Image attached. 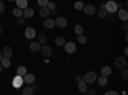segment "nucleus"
I'll return each mask as SVG.
<instances>
[{"mask_svg": "<svg viewBox=\"0 0 128 95\" xmlns=\"http://www.w3.org/2000/svg\"><path fill=\"white\" fill-rule=\"evenodd\" d=\"M24 36H26V39H34L35 36H36V31H35V28L34 27H27L26 30H24Z\"/></svg>", "mask_w": 128, "mask_h": 95, "instance_id": "11", "label": "nucleus"}, {"mask_svg": "<svg viewBox=\"0 0 128 95\" xmlns=\"http://www.w3.org/2000/svg\"><path fill=\"white\" fill-rule=\"evenodd\" d=\"M54 26H55L54 19H50V18L45 19V22H44V27H45V28H52Z\"/></svg>", "mask_w": 128, "mask_h": 95, "instance_id": "19", "label": "nucleus"}, {"mask_svg": "<svg viewBox=\"0 0 128 95\" xmlns=\"http://www.w3.org/2000/svg\"><path fill=\"white\" fill-rule=\"evenodd\" d=\"M16 4H17V7L20 8V9H24V8L28 7V5H27V0H16Z\"/></svg>", "mask_w": 128, "mask_h": 95, "instance_id": "20", "label": "nucleus"}, {"mask_svg": "<svg viewBox=\"0 0 128 95\" xmlns=\"http://www.w3.org/2000/svg\"><path fill=\"white\" fill-rule=\"evenodd\" d=\"M120 76L123 80H127L128 78V71H127V67L126 68H122V73H120Z\"/></svg>", "mask_w": 128, "mask_h": 95, "instance_id": "31", "label": "nucleus"}, {"mask_svg": "<svg viewBox=\"0 0 128 95\" xmlns=\"http://www.w3.org/2000/svg\"><path fill=\"white\" fill-rule=\"evenodd\" d=\"M17 25L20 26V27H23V26L26 25V18H24V17H19L18 21H17Z\"/></svg>", "mask_w": 128, "mask_h": 95, "instance_id": "30", "label": "nucleus"}, {"mask_svg": "<svg viewBox=\"0 0 128 95\" xmlns=\"http://www.w3.org/2000/svg\"><path fill=\"white\" fill-rule=\"evenodd\" d=\"M46 7H48L50 10H52V9H55V3H54V2H49Z\"/></svg>", "mask_w": 128, "mask_h": 95, "instance_id": "35", "label": "nucleus"}, {"mask_svg": "<svg viewBox=\"0 0 128 95\" xmlns=\"http://www.w3.org/2000/svg\"><path fill=\"white\" fill-rule=\"evenodd\" d=\"M76 80H77V83H78V90H80V92H83V94H84V91L87 90V82L83 80V76H77Z\"/></svg>", "mask_w": 128, "mask_h": 95, "instance_id": "2", "label": "nucleus"}, {"mask_svg": "<svg viewBox=\"0 0 128 95\" xmlns=\"http://www.w3.org/2000/svg\"><path fill=\"white\" fill-rule=\"evenodd\" d=\"M112 68H110V66H105V67H102L101 68V75L102 76H106V77H108V76H110L112 75Z\"/></svg>", "mask_w": 128, "mask_h": 95, "instance_id": "16", "label": "nucleus"}, {"mask_svg": "<svg viewBox=\"0 0 128 95\" xmlns=\"http://www.w3.org/2000/svg\"><path fill=\"white\" fill-rule=\"evenodd\" d=\"M22 12H23V9H20V8H16V9H13V16L16 17V18H19V17H22Z\"/></svg>", "mask_w": 128, "mask_h": 95, "instance_id": "26", "label": "nucleus"}, {"mask_svg": "<svg viewBox=\"0 0 128 95\" xmlns=\"http://www.w3.org/2000/svg\"><path fill=\"white\" fill-rule=\"evenodd\" d=\"M2 71H3V67H2V64H0V73H2Z\"/></svg>", "mask_w": 128, "mask_h": 95, "instance_id": "42", "label": "nucleus"}, {"mask_svg": "<svg viewBox=\"0 0 128 95\" xmlns=\"http://www.w3.org/2000/svg\"><path fill=\"white\" fill-rule=\"evenodd\" d=\"M46 41H48V37L45 34H38V37H37V43H40V45H44L46 44Z\"/></svg>", "mask_w": 128, "mask_h": 95, "instance_id": "18", "label": "nucleus"}, {"mask_svg": "<svg viewBox=\"0 0 128 95\" xmlns=\"http://www.w3.org/2000/svg\"><path fill=\"white\" fill-rule=\"evenodd\" d=\"M48 3H49V0H38V2H37V4L40 7H46Z\"/></svg>", "mask_w": 128, "mask_h": 95, "instance_id": "33", "label": "nucleus"}, {"mask_svg": "<svg viewBox=\"0 0 128 95\" xmlns=\"http://www.w3.org/2000/svg\"><path fill=\"white\" fill-rule=\"evenodd\" d=\"M22 92H23V95H32V94H34V90H32L31 86H26Z\"/></svg>", "mask_w": 128, "mask_h": 95, "instance_id": "29", "label": "nucleus"}, {"mask_svg": "<svg viewBox=\"0 0 128 95\" xmlns=\"http://www.w3.org/2000/svg\"><path fill=\"white\" fill-rule=\"evenodd\" d=\"M4 12H5V5H4V3L2 2V0H0V14L4 13Z\"/></svg>", "mask_w": 128, "mask_h": 95, "instance_id": "36", "label": "nucleus"}, {"mask_svg": "<svg viewBox=\"0 0 128 95\" xmlns=\"http://www.w3.org/2000/svg\"><path fill=\"white\" fill-rule=\"evenodd\" d=\"M74 34H76V35L83 34V27L81 25H76V27H74Z\"/></svg>", "mask_w": 128, "mask_h": 95, "instance_id": "28", "label": "nucleus"}, {"mask_svg": "<svg viewBox=\"0 0 128 95\" xmlns=\"http://www.w3.org/2000/svg\"><path fill=\"white\" fill-rule=\"evenodd\" d=\"M98 81H99V85L100 86H106V85H108V77H106V76H102L101 75Z\"/></svg>", "mask_w": 128, "mask_h": 95, "instance_id": "23", "label": "nucleus"}, {"mask_svg": "<svg viewBox=\"0 0 128 95\" xmlns=\"http://www.w3.org/2000/svg\"><path fill=\"white\" fill-rule=\"evenodd\" d=\"M3 31H4V28H3V26H0V35L3 34Z\"/></svg>", "mask_w": 128, "mask_h": 95, "instance_id": "40", "label": "nucleus"}, {"mask_svg": "<svg viewBox=\"0 0 128 95\" xmlns=\"http://www.w3.org/2000/svg\"><path fill=\"white\" fill-rule=\"evenodd\" d=\"M31 85H32L31 87H32V90H34V92L38 91V86H37V85H35V82H34V83H31Z\"/></svg>", "mask_w": 128, "mask_h": 95, "instance_id": "38", "label": "nucleus"}, {"mask_svg": "<svg viewBox=\"0 0 128 95\" xmlns=\"http://www.w3.org/2000/svg\"><path fill=\"white\" fill-rule=\"evenodd\" d=\"M0 64H2V67L3 68H9L10 67V58H5V57H3V59H2V62H0Z\"/></svg>", "mask_w": 128, "mask_h": 95, "instance_id": "17", "label": "nucleus"}, {"mask_svg": "<svg viewBox=\"0 0 128 95\" xmlns=\"http://www.w3.org/2000/svg\"><path fill=\"white\" fill-rule=\"evenodd\" d=\"M34 14H35V10L32 9V8H24L23 9V12H22V17H24L26 19H28V18H32L34 17Z\"/></svg>", "mask_w": 128, "mask_h": 95, "instance_id": "12", "label": "nucleus"}, {"mask_svg": "<svg viewBox=\"0 0 128 95\" xmlns=\"http://www.w3.org/2000/svg\"><path fill=\"white\" fill-rule=\"evenodd\" d=\"M54 23H55V26H58V27H60V28H64V27L68 25V21L64 18V17H58V18L54 21Z\"/></svg>", "mask_w": 128, "mask_h": 95, "instance_id": "10", "label": "nucleus"}, {"mask_svg": "<svg viewBox=\"0 0 128 95\" xmlns=\"http://www.w3.org/2000/svg\"><path fill=\"white\" fill-rule=\"evenodd\" d=\"M122 28H123L124 31H127V30H128V23H127V21H123V25H122Z\"/></svg>", "mask_w": 128, "mask_h": 95, "instance_id": "39", "label": "nucleus"}, {"mask_svg": "<svg viewBox=\"0 0 128 95\" xmlns=\"http://www.w3.org/2000/svg\"><path fill=\"white\" fill-rule=\"evenodd\" d=\"M83 12H84V14H87V16H95L96 14V12H98V10H96V8L94 7V5H90V4H87V5H83Z\"/></svg>", "mask_w": 128, "mask_h": 95, "instance_id": "5", "label": "nucleus"}, {"mask_svg": "<svg viewBox=\"0 0 128 95\" xmlns=\"http://www.w3.org/2000/svg\"><path fill=\"white\" fill-rule=\"evenodd\" d=\"M66 43H67L66 39L62 37V36H58L55 39V45H58V46H64V44H66Z\"/></svg>", "mask_w": 128, "mask_h": 95, "instance_id": "22", "label": "nucleus"}, {"mask_svg": "<svg viewBox=\"0 0 128 95\" xmlns=\"http://www.w3.org/2000/svg\"><path fill=\"white\" fill-rule=\"evenodd\" d=\"M74 8H76L77 10H81L83 8V3L82 2H76V3H74Z\"/></svg>", "mask_w": 128, "mask_h": 95, "instance_id": "32", "label": "nucleus"}, {"mask_svg": "<svg viewBox=\"0 0 128 95\" xmlns=\"http://www.w3.org/2000/svg\"><path fill=\"white\" fill-rule=\"evenodd\" d=\"M50 14H51V13H50V9H49L48 7H41V9H40V16H41L42 18H48Z\"/></svg>", "mask_w": 128, "mask_h": 95, "instance_id": "14", "label": "nucleus"}, {"mask_svg": "<svg viewBox=\"0 0 128 95\" xmlns=\"http://www.w3.org/2000/svg\"><path fill=\"white\" fill-rule=\"evenodd\" d=\"M40 48H41V46H40V43H37V41L30 44V50H31V51H38Z\"/></svg>", "mask_w": 128, "mask_h": 95, "instance_id": "21", "label": "nucleus"}, {"mask_svg": "<svg viewBox=\"0 0 128 95\" xmlns=\"http://www.w3.org/2000/svg\"><path fill=\"white\" fill-rule=\"evenodd\" d=\"M8 2H16V0H8Z\"/></svg>", "mask_w": 128, "mask_h": 95, "instance_id": "44", "label": "nucleus"}, {"mask_svg": "<svg viewBox=\"0 0 128 95\" xmlns=\"http://www.w3.org/2000/svg\"><path fill=\"white\" fill-rule=\"evenodd\" d=\"M64 49H66V51L68 53V54H73V53H76L77 46H76V44H74V43L69 41V43H66V44H64Z\"/></svg>", "mask_w": 128, "mask_h": 95, "instance_id": "7", "label": "nucleus"}, {"mask_svg": "<svg viewBox=\"0 0 128 95\" xmlns=\"http://www.w3.org/2000/svg\"><path fill=\"white\" fill-rule=\"evenodd\" d=\"M22 77H23V82L27 83V85H31V83H34V82L36 81L35 75H32V73H28V72L26 73V75H23Z\"/></svg>", "mask_w": 128, "mask_h": 95, "instance_id": "8", "label": "nucleus"}, {"mask_svg": "<svg viewBox=\"0 0 128 95\" xmlns=\"http://www.w3.org/2000/svg\"><path fill=\"white\" fill-rule=\"evenodd\" d=\"M40 51H41V54L44 55V57H50L52 54V49L49 45H45V44L40 48Z\"/></svg>", "mask_w": 128, "mask_h": 95, "instance_id": "9", "label": "nucleus"}, {"mask_svg": "<svg viewBox=\"0 0 128 95\" xmlns=\"http://www.w3.org/2000/svg\"><path fill=\"white\" fill-rule=\"evenodd\" d=\"M105 94H106V95H118V92L114 91V90H109V91H106Z\"/></svg>", "mask_w": 128, "mask_h": 95, "instance_id": "37", "label": "nucleus"}, {"mask_svg": "<svg viewBox=\"0 0 128 95\" xmlns=\"http://www.w3.org/2000/svg\"><path fill=\"white\" fill-rule=\"evenodd\" d=\"M26 73H27V68H26L24 66H20V67L17 68V75L23 76V75H26Z\"/></svg>", "mask_w": 128, "mask_h": 95, "instance_id": "25", "label": "nucleus"}, {"mask_svg": "<svg viewBox=\"0 0 128 95\" xmlns=\"http://www.w3.org/2000/svg\"><path fill=\"white\" fill-rule=\"evenodd\" d=\"M83 80L86 81L87 83H92V82H95L96 80H98V76H96V73L95 72H87L86 75L83 76Z\"/></svg>", "mask_w": 128, "mask_h": 95, "instance_id": "4", "label": "nucleus"}, {"mask_svg": "<svg viewBox=\"0 0 128 95\" xmlns=\"http://www.w3.org/2000/svg\"><path fill=\"white\" fill-rule=\"evenodd\" d=\"M96 14H98L100 18H106V16H108L109 13L106 12V10H105L104 8H100V9H99V12H96Z\"/></svg>", "mask_w": 128, "mask_h": 95, "instance_id": "24", "label": "nucleus"}, {"mask_svg": "<svg viewBox=\"0 0 128 95\" xmlns=\"http://www.w3.org/2000/svg\"><path fill=\"white\" fill-rule=\"evenodd\" d=\"M77 40H78V43L80 44H86L87 43V37L84 36V35H77Z\"/></svg>", "mask_w": 128, "mask_h": 95, "instance_id": "27", "label": "nucleus"}, {"mask_svg": "<svg viewBox=\"0 0 128 95\" xmlns=\"http://www.w3.org/2000/svg\"><path fill=\"white\" fill-rule=\"evenodd\" d=\"M12 85H13L14 89H20V87H22V85H23V77L19 76V75H17V76L13 78V81H12Z\"/></svg>", "mask_w": 128, "mask_h": 95, "instance_id": "6", "label": "nucleus"}, {"mask_svg": "<svg viewBox=\"0 0 128 95\" xmlns=\"http://www.w3.org/2000/svg\"><path fill=\"white\" fill-rule=\"evenodd\" d=\"M3 57H5V58H10L13 55V50H12V48L10 46H5L4 49H3Z\"/></svg>", "mask_w": 128, "mask_h": 95, "instance_id": "15", "label": "nucleus"}, {"mask_svg": "<svg viewBox=\"0 0 128 95\" xmlns=\"http://www.w3.org/2000/svg\"><path fill=\"white\" fill-rule=\"evenodd\" d=\"M114 64H115V67L118 68V69H122V68H126L127 67V60H126L124 57H118V58H115Z\"/></svg>", "mask_w": 128, "mask_h": 95, "instance_id": "3", "label": "nucleus"}, {"mask_svg": "<svg viewBox=\"0 0 128 95\" xmlns=\"http://www.w3.org/2000/svg\"><path fill=\"white\" fill-rule=\"evenodd\" d=\"M116 12H118V18L119 19H122V21H127L128 19V12H127V9L120 8V9L116 10Z\"/></svg>", "mask_w": 128, "mask_h": 95, "instance_id": "13", "label": "nucleus"}, {"mask_svg": "<svg viewBox=\"0 0 128 95\" xmlns=\"http://www.w3.org/2000/svg\"><path fill=\"white\" fill-rule=\"evenodd\" d=\"M84 94H87V95H95V94H96V90H94V89H87L86 91H84Z\"/></svg>", "mask_w": 128, "mask_h": 95, "instance_id": "34", "label": "nucleus"}, {"mask_svg": "<svg viewBox=\"0 0 128 95\" xmlns=\"http://www.w3.org/2000/svg\"><path fill=\"white\" fill-rule=\"evenodd\" d=\"M118 3H115V2H108V3H105V10L108 13H110V14H113V13H115L116 10H118Z\"/></svg>", "mask_w": 128, "mask_h": 95, "instance_id": "1", "label": "nucleus"}, {"mask_svg": "<svg viewBox=\"0 0 128 95\" xmlns=\"http://www.w3.org/2000/svg\"><path fill=\"white\" fill-rule=\"evenodd\" d=\"M2 59H3V54H0V62H2Z\"/></svg>", "mask_w": 128, "mask_h": 95, "instance_id": "43", "label": "nucleus"}, {"mask_svg": "<svg viewBox=\"0 0 128 95\" xmlns=\"http://www.w3.org/2000/svg\"><path fill=\"white\" fill-rule=\"evenodd\" d=\"M100 8H104V9H105V3H101V4H100Z\"/></svg>", "mask_w": 128, "mask_h": 95, "instance_id": "41", "label": "nucleus"}]
</instances>
